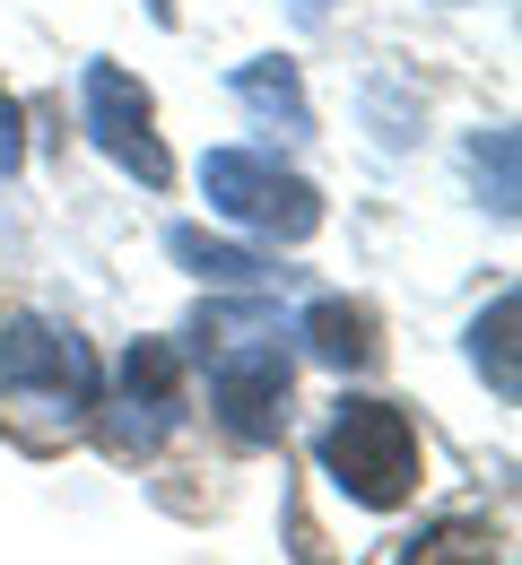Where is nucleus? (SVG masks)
<instances>
[{
    "instance_id": "1",
    "label": "nucleus",
    "mask_w": 522,
    "mask_h": 565,
    "mask_svg": "<svg viewBox=\"0 0 522 565\" xmlns=\"http://www.w3.org/2000/svg\"><path fill=\"white\" fill-rule=\"evenodd\" d=\"M96 409V356L62 322H9L0 331V435L18 452H62Z\"/></svg>"
},
{
    "instance_id": "2",
    "label": "nucleus",
    "mask_w": 522,
    "mask_h": 565,
    "mask_svg": "<svg viewBox=\"0 0 522 565\" xmlns=\"http://www.w3.org/2000/svg\"><path fill=\"white\" fill-rule=\"evenodd\" d=\"M322 470L358 495V504L383 513V504H401L409 479H418V435H409V418H401L392 401H340L331 426H322Z\"/></svg>"
},
{
    "instance_id": "3",
    "label": "nucleus",
    "mask_w": 522,
    "mask_h": 565,
    "mask_svg": "<svg viewBox=\"0 0 522 565\" xmlns=\"http://www.w3.org/2000/svg\"><path fill=\"white\" fill-rule=\"evenodd\" d=\"M201 192H210V210H226L235 226H253V235H279V244H305V235L322 226L313 183L279 174V166L253 157V148H210V157H201Z\"/></svg>"
},
{
    "instance_id": "4",
    "label": "nucleus",
    "mask_w": 522,
    "mask_h": 565,
    "mask_svg": "<svg viewBox=\"0 0 522 565\" xmlns=\"http://www.w3.org/2000/svg\"><path fill=\"white\" fill-rule=\"evenodd\" d=\"M183 356L166 349V340H140V349L122 356V383H114V401H96L87 409V426L131 461V452H157L166 444V426H174V409H183Z\"/></svg>"
},
{
    "instance_id": "5",
    "label": "nucleus",
    "mask_w": 522,
    "mask_h": 565,
    "mask_svg": "<svg viewBox=\"0 0 522 565\" xmlns=\"http://www.w3.org/2000/svg\"><path fill=\"white\" fill-rule=\"evenodd\" d=\"M78 114H87V140L105 148L122 174H140V183H166L174 166H166V148H157V114H149V87L131 71H114V62H87L78 78Z\"/></svg>"
},
{
    "instance_id": "6",
    "label": "nucleus",
    "mask_w": 522,
    "mask_h": 565,
    "mask_svg": "<svg viewBox=\"0 0 522 565\" xmlns=\"http://www.w3.org/2000/svg\"><path fill=\"white\" fill-rule=\"evenodd\" d=\"M210 401L235 444H270L288 426V356L279 340H226L219 365H210Z\"/></svg>"
},
{
    "instance_id": "7",
    "label": "nucleus",
    "mask_w": 522,
    "mask_h": 565,
    "mask_svg": "<svg viewBox=\"0 0 522 565\" xmlns=\"http://www.w3.org/2000/svg\"><path fill=\"white\" fill-rule=\"evenodd\" d=\"M305 349L322 356V365H366L374 356V313L366 305H340V296L313 305V313H305Z\"/></svg>"
},
{
    "instance_id": "8",
    "label": "nucleus",
    "mask_w": 522,
    "mask_h": 565,
    "mask_svg": "<svg viewBox=\"0 0 522 565\" xmlns=\"http://www.w3.org/2000/svg\"><path fill=\"white\" fill-rule=\"evenodd\" d=\"M514 313H522V305H514V287H505V296H497V305L470 322V365L497 383V401H514V392H522V365H514Z\"/></svg>"
},
{
    "instance_id": "9",
    "label": "nucleus",
    "mask_w": 522,
    "mask_h": 565,
    "mask_svg": "<svg viewBox=\"0 0 522 565\" xmlns=\"http://www.w3.org/2000/svg\"><path fill=\"white\" fill-rule=\"evenodd\" d=\"M235 96L262 114V122H288V131H313V105H305V87L288 62H244L235 71Z\"/></svg>"
},
{
    "instance_id": "10",
    "label": "nucleus",
    "mask_w": 522,
    "mask_h": 565,
    "mask_svg": "<svg viewBox=\"0 0 522 565\" xmlns=\"http://www.w3.org/2000/svg\"><path fill=\"white\" fill-rule=\"evenodd\" d=\"M166 253H174L192 279H210V287H253V279H262V262H253V253H235V244H210L201 226H174V235H166Z\"/></svg>"
},
{
    "instance_id": "11",
    "label": "nucleus",
    "mask_w": 522,
    "mask_h": 565,
    "mask_svg": "<svg viewBox=\"0 0 522 565\" xmlns=\"http://www.w3.org/2000/svg\"><path fill=\"white\" fill-rule=\"evenodd\" d=\"M470 174H479V201L497 217H514V131H488L470 148Z\"/></svg>"
},
{
    "instance_id": "12",
    "label": "nucleus",
    "mask_w": 522,
    "mask_h": 565,
    "mask_svg": "<svg viewBox=\"0 0 522 565\" xmlns=\"http://www.w3.org/2000/svg\"><path fill=\"white\" fill-rule=\"evenodd\" d=\"M409 565H497V557H488V540H479V531L445 522V531H427V540L409 548Z\"/></svg>"
},
{
    "instance_id": "13",
    "label": "nucleus",
    "mask_w": 522,
    "mask_h": 565,
    "mask_svg": "<svg viewBox=\"0 0 522 565\" xmlns=\"http://www.w3.org/2000/svg\"><path fill=\"white\" fill-rule=\"evenodd\" d=\"M18 105H9V96H0V183H9V174H18Z\"/></svg>"
},
{
    "instance_id": "14",
    "label": "nucleus",
    "mask_w": 522,
    "mask_h": 565,
    "mask_svg": "<svg viewBox=\"0 0 522 565\" xmlns=\"http://www.w3.org/2000/svg\"><path fill=\"white\" fill-rule=\"evenodd\" d=\"M149 18H166V26H174V0H149Z\"/></svg>"
}]
</instances>
